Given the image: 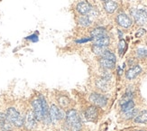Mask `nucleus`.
Returning <instances> with one entry per match:
<instances>
[{
  "label": "nucleus",
  "mask_w": 147,
  "mask_h": 131,
  "mask_svg": "<svg viewBox=\"0 0 147 131\" xmlns=\"http://www.w3.org/2000/svg\"><path fill=\"white\" fill-rule=\"evenodd\" d=\"M14 125L8 120L5 113L0 112V130L2 131H12Z\"/></svg>",
  "instance_id": "nucleus-8"
},
{
  "label": "nucleus",
  "mask_w": 147,
  "mask_h": 131,
  "mask_svg": "<svg viewBox=\"0 0 147 131\" xmlns=\"http://www.w3.org/2000/svg\"><path fill=\"white\" fill-rule=\"evenodd\" d=\"M101 78L104 79V80H106V81H109L112 79V74L109 73V71H108V70L103 69L101 71Z\"/></svg>",
  "instance_id": "nucleus-27"
},
{
  "label": "nucleus",
  "mask_w": 147,
  "mask_h": 131,
  "mask_svg": "<svg viewBox=\"0 0 147 131\" xmlns=\"http://www.w3.org/2000/svg\"><path fill=\"white\" fill-rule=\"evenodd\" d=\"M5 115L8 120L14 125V127L21 128L24 126V117L16 108H8L5 110Z\"/></svg>",
  "instance_id": "nucleus-2"
},
{
  "label": "nucleus",
  "mask_w": 147,
  "mask_h": 131,
  "mask_svg": "<svg viewBox=\"0 0 147 131\" xmlns=\"http://www.w3.org/2000/svg\"><path fill=\"white\" fill-rule=\"evenodd\" d=\"M101 1H107V0H101Z\"/></svg>",
  "instance_id": "nucleus-32"
},
{
  "label": "nucleus",
  "mask_w": 147,
  "mask_h": 131,
  "mask_svg": "<svg viewBox=\"0 0 147 131\" xmlns=\"http://www.w3.org/2000/svg\"><path fill=\"white\" fill-rule=\"evenodd\" d=\"M101 57H103V58H106V59H108V60H111L113 62H117V58H116V55H115L113 52H111L110 51H108L107 50L105 52H104V54L102 55Z\"/></svg>",
  "instance_id": "nucleus-26"
},
{
  "label": "nucleus",
  "mask_w": 147,
  "mask_h": 131,
  "mask_svg": "<svg viewBox=\"0 0 147 131\" xmlns=\"http://www.w3.org/2000/svg\"><path fill=\"white\" fill-rule=\"evenodd\" d=\"M125 50H126V43H125V40L121 39V40L119 41V43H118V52H119L120 56H122L125 54Z\"/></svg>",
  "instance_id": "nucleus-25"
},
{
  "label": "nucleus",
  "mask_w": 147,
  "mask_h": 131,
  "mask_svg": "<svg viewBox=\"0 0 147 131\" xmlns=\"http://www.w3.org/2000/svg\"><path fill=\"white\" fill-rule=\"evenodd\" d=\"M107 47H104V46H98V45H93L92 47V51L95 54H97L98 56H102L104 54V52L107 51Z\"/></svg>",
  "instance_id": "nucleus-22"
},
{
  "label": "nucleus",
  "mask_w": 147,
  "mask_h": 131,
  "mask_svg": "<svg viewBox=\"0 0 147 131\" xmlns=\"http://www.w3.org/2000/svg\"><path fill=\"white\" fill-rule=\"evenodd\" d=\"M142 73V68L139 66V65H134L132 68L126 71L125 73V77L127 80H134L136 79L140 73Z\"/></svg>",
  "instance_id": "nucleus-11"
},
{
  "label": "nucleus",
  "mask_w": 147,
  "mask_h": 131,
  "mask_svg": "<svg viewBox=\"0 0 147 131\" xmlns=\"http://www.w3.org/2000/svg\"><path fill=\"white\" fill-rule=\"evenodd\" d=\"M49 116H50L51 123L56 124V122L58 120L65 119L66 114L63 109L58 108V106H56L55 104H52L49 110Z\"/></svg>",
  "instance_id": "nucleus-3"
},
{
  "label": "nucleus",
  "mask_w": 147,
  "mask_h": 131,
  "mask_svg": "<svg viewBox=\"0 0 147 131\" xmlns=\"http://www.w3.org/2000/svg\"><path fill=\"white\" fill-rule=\"evenodd\" d=\"M99 64H100V66L105 70H111V69H114L115 66H116V62H115L108 60V59H106V58H103V57H101L99 59Z\"/></svg>",
  "instance_id": "nucleus-14"
},
{
  "label": "nucleus",
  "mask_w": 147,
  "mask_h": 131,
  "mask_svg": "<svg viewBox=\"0 0 147 131\" xmlns=\"http://www.w3.org/2000/svg\"><path fill=\"white\" fill-rule=\"evenodd\" d=\"M121 106V112L124 113V112H126V111H128L132 109L135 108V102H134V100H130V101H127L122 105H120Z\"/></svg>",
  "instance_id": "nucleus-20"
},
{
  "label": "nucleus",
  "mask_w": 147,
  "mask_h": 131,
  "mask_svg": "<svg viewBox=\"0 0 147 131\" xmlns=\"http://www.w3.org/2000/svg\"><path fill=\"white\" fill-rule=\"evenodd\" d=\"M117 22L120 26H122L124 28H128L132 25L131 18L125 14H119L117 17Z\"/></svg>",
  "instance_id": "nucleus-10"
},
{
  "label": "nucleus",
  "mask_w": 147,
  "mask_h": 131,
  "mask_svg": "<svg viewBox=\"0 0 147 131\" xmlns=\"http://www.w3.org/2000/svg\"><path fill=\"white\" fill-rule=\"evenodd\" d=\"M96 87H97L99 90L106 92L108 90H109V81H107L104 79H98V80L96 81Z\"/></svg>",
  "instance_id": "nucleus-15"
},
{
  "label": "nucleus",
  "mask_w": 147,
  "mask_h": 131,
  "mask_svg": "<svg viewBox=\"0 0 147 131\" xmlns=\"http://www.w3.org/2000/svg\"><path fill=\"white\" fill-rule=\"evenodd\" d=\"M138 113H139L138 109L134 108V109H130L128 111H126V112H124L123 117H124L125 119H135Z\"/></svg>",
  "instance_id": "nucleus-18"
},
{
  "label": "nucleus",
  "mask_w": 147,
  "mask_h": 131,
  "mask_svg": "<svg viewBox=\"0 0 147 131\" xmlns=\"http://www.w3.org/2000/svg\"><path fill=\"white\" fill-rule=\"evenodd\" d=\"M135 122L136 123H147V110H143L135 117Z\"/></svg>",
  "instance_id": "nucleus-19"
},
{
  "label": "nucleus",
  "mask_w": 147,
  "mask_h": 131,
  "mask_svg": "<svg viewBox=\"0 0 147 131\" xmlns=\"http://www.w3.org/2000/svg\"><path fill=\"white\" fill-rule=\"evenodd\" d=\"M66 125L71 131H80L82 122L79 113L75 109H69L65 117Z\"/></svg>",
  "instance_id": "nucleus-1"
},
{
  "label": "nucleus",
  "mask_w": 147,
  "mask_h": 131,
  "mask_svg": "<svg viewBox=\"0 0 147 131\" xmlns=\"http://www.w3.org/2000/svg\"><path fill=\"white\" fill-rule=\"evenodd\" d=\"M90 35H91V38H97V37L107 35V30L104 27L95 28L90 32Z\"/></svg>",
  "instance_id": "nucleus-17"
},
{
  "label": "nucleus",
  "mask_w": 147,
  "mask_h": 131,
  "mask_svg": "<svg viewBox=\"0 0 147 131\" xmlns=\"http://www.w3.org/2000/svg\"><path fill=\"white\" fill-rule=\"evenodd\" d=\"M92 42H93L94 45H98V46L107 47L110 43V39L107 35H104V36H101V37L92 38Z\"/></svg>",
  "instance_id": "nucleus-13"
},
{
  "label": "nucleus",
  "mask_w": 147,
  "mask_h": 131,
  "mask_svg": "<svg viewBox=\"0 0 147 131\" xmlns=\"http://www.w3.org/2000/svg\"><path fill=\"white\" fill-rule=\"evenodd\" d=\"M133 97H134V92H133V91H131V90H127L126 92H125V94L122 97V99H121V100H120V105H122V104H124V103H125V102H127V101L132 100H133Z\"/></svg>",
  "instance_id": "nucleus-23"
},
{
  "label": "nucleus",
  "mask_w": 147,
  "mask_h": 131,
  "mask_svg": "<svg viewBox=\"0 0 147 131\" xmlns=\"http://www.w3.org/2000/svg\"><path fill=\"white\" fill-rule=\"evenodd\" d=\"M91 8H92L91 5L89 3H88L87 1H82V2H80L77 5V11H78L82 16L88 15V13L90 11Z\"/></svg>",
  "instance_id": "nucleus-12"
},
{
  "label": "nucleus",
  "mask_w": 147,
  "mask_h": 131,
  "mask_svg": "<svg viewBox=\"0 0 147 131\" xmlns=\"http://www.w3.org/2000/svg\"><path fill=\"white\" fill-rule=\"evenodd\" d=\"M85 117L88 121H96L98 117V109L96 106H90L85 110Z\"/></svg>",
  "instance_id": "nucleus-9"
},
{
  "label": "nucleus",
  "mask_w": 147,
  "mask_h": 131,
  "mask_svg": "<svg viewBox=\"0 0 147 131\" xmlns=\"http://www.w3.org/2000/svg\"><path fill=\"white\" fill-rule=\"evenodd\" d=\"M32 105V109L34 111V114L36 117L37 121H42L43 119V109L42 107L41 101L39 100V98H34L31 102Z\"/></svg>",
  "instance_id": "nucleus-5"
},
{
  "label": "nucleus",
  "mask_w": 147,
  "mask_h": 131,
  "mask_svg": "<svg viewBox=\"0 0 147 131\" xmlns=\"http://www.w3.org/2000/svg\"><path fill=\"white\" fill-rule=\"evenodd\" d=\"M122 73H123L122 70H121L120 68H118V74H119V75H121V74H122Z\"/></svg>",
  "instance_id": "nucleus-31"
},
{
  "label": "nucleus",
  "mask_w": 147,
  "mask_h": 131,
  "mask_svg": "<svg viewBox=\"0 0 147 131\" xmlns=\"http://www.w3.org/2000/svg\"><path fill=\"white\" fill-rule=\"evenodd\" d=\"M145 34V30L144 29H139V31L136 33V37H141L142 35H144Z\"/></svg>",
  "instance_id": "nucleus-30"
},
{
  "label": "nucleus",
  "mask_w": 147,
  "mask_h": 131,
  "mask_svg": "<svg viewBox=\"0 0 147 131\" xmlns=\"http://www.w3.org/2000/svg\"><path fill=\"white\" fill-rule=\"evenodd\" d=\"M58 102L60 103V105L62 108H67L69 105V100L66 96H61L58 99Z\"/></svg>",
  "instance_id": "nucleus-24"
},
{
  "label": "nucleus",
  "mask_w": 147,
  "mask_h": 131,
  "mask_svg": "<svg viewBox=\"0 0 147 131\" xmlns=\"http://www.w3.org/2000/svg\"><path fill=\"white\" fill-rule=\"evenodd\" d=\"M141 131H143V130H141Z\"/></svg>",
  "instance_id": "nucleus-33"
},
{
  "label": "nucleus",
  "mask_w": 147,
  "mask_h": 131,
  "mask_svg": "<svg viewBox=\"0 0 147 131\" xmlns=\"http://www.w3.org/2000/svg\"><path fill=\"white\" fill-rule=\"evenodd\" d=\"M89 100L93 103L94 106L103 108L107 104V98L98 92H93L89 95Z\"/></svg>",
  "instance_id": "nucleus-6"
},
{
  "label": "nucleus",
  "mask_w": 147,
  "mask_h": 131,
  "mask_svg": "<svg viewBox=\"0 0 147 131\" xmlns=\"http://www.w3.org/2000/svg\"><path fill=\"white\" fill-rule=\"evenodd\" d=\"M92 21L89 19L88 16H82L79 18V24L81 26H84V27H87V26H89L91 24Z\"/></svg>",
  "instance_id": "nucleus-21"
},
{
  "label": "nucleus",
  "mask_w": 147,
  "mask_h": 131,
  "mask_svg": "<svg viewBox=\"0 0 147 131\" xmlns=\"http://www.w3.org/2000/svg\"><path fill=\"white\" fill-rule=\"evenodd\" d=\"M87 16H88L89 17V19H90L91 21H93V19L94 18H96L98 16V12L97 11V9H95V8H91L90 9V11H89L88 13V15H86Z\"/></svg>",
  "instance_id": "nucleus-29"
},
{
  "label": "nucleus",
  "mask_w": 147,
  "mask_h": 131,
  "mask_svg": "<svg viewBox=\"0 0 147 131\" xmlns=\"http://www.w3.org/2000/svg\"><path fill=\"white\" fill-rule=\"evenodd\" d=\"M104 8L108 13V14H112L117 8V4L113 1V0H107L104 3Z\"/></svg>",
  "instance_id": "nucleus-16"
},
{
  "label": "nucleus",
  "mask_w": 147,
  "mask_h": 131,
  "mask_svg": "<svg viewBox=\"0 0 147 131\" xmlns=\"http://www.w3.org/2000/svg\"><path fill=\"white\" fill-rule=\"evenodd\" d=\"M133 16L137 24H147V12L142 9H136L133 11Z\"/></svg>",
  "instance_id": "nucleus-7"
},
{
  "label": "nucleus",
  "mask_w": 147,
  "mask_h": 131,
  "mask_svg": "<svg viewBox=\"0 0 147 131\" xmlns=\"http://www.w3.org/2000/svg\"><path fill=\"white\" fill-rule=\"evenodd\" d=\"M136 55L137 57L144 59V58H147V49L144 48H140L136 51Z\"/></svg>",
  "instance_id": "nucleus-28"
},
{
  "label": "nucleus",
  "mask_w": 147,
  "mask_h": 131,
  "mask_svg": "<svg viewBox=\"0 0 147 131\" xmlns=\"http://www.w3.org/2000/svg\"><path fill=\"white\" fill-rule=\"evenodd\" d=\"M24 126L28 130H33L37 127V119L32 109H29L24 117Z\"/></svg>",
  "instance_id": "nucleus-4"
}]
</instances>
